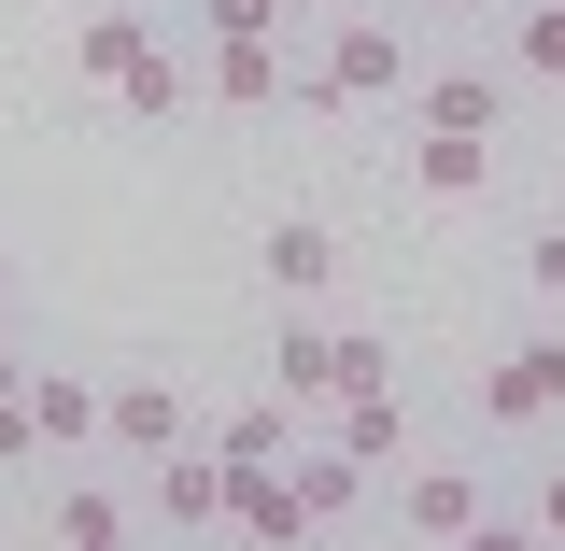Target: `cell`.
I'll list each match as a JSON object with an SVG mask.
<instances>
[{
    "label": "cell",
    "mask_w": 565,
    "mask_h": 551,
    "mask_svg": "<svg viewBox=\"0 0 565 551\" xmlns=\"http://www.w3.org/2000/svg\"><path fill=\"white\" fill-rule=\"evenodd\" d=\"M255 283H269V311H326V297L353 283V226L311 212V199H282L269 226H255Z\"/></svg>",
    "instance_id": "obj_6"
},
{
    "label": "cell",
    "mask_w": 565,
    "mask_h": 551,
    "mask_svg": "<svg viewBox=\"0 0 565 551\" xmlns=\"http://www.w3.org/2000/svg\"><path fill=\"white\" fill-rule=\"evenodd\" d=\"M382 523L411 551H481V538H509V481H494L481 453H411L382 481Z\"/></svg>",
    "instance_id": "obj_2"
},
{
    "label": "cell",
    "mask_w": 565,
    "mask_h": 551,
    "mask_svg": "<svg viewBox=\"0 0 565 551\" xmlns=\"http://www.w3.org/2000/svg\"><path fill=\"white\" fill-rule=\"evenodd\" d=\"M199 438L226 453V467H269V453H297V438H311V411H297L282 382H255V396H226V411H199Z\"/></svg>",
    "instance_id": "obj_12"
},
{
    "label": "cell",
    "mask_w": 565,
    "mask_h": 551,
    "mask_svg": "<svg viewBox=\"0 0 565 551\" xmlns=\"http://www.w3.org/2000/svg\"><path fill=\"white\" fill-rule=\"evenodd\" d=\"M269 382H282L311 424H326L340 396L396 382V326H353V311H282V326H269Z\"/></svg>",
    "instance_id": "obj_3"
},
{
    "label": "cell",
    "mask_w": 565,
    "mask_h": 551,
    "mask_svg": "<svg viewBox=\"0 0 565 551\" xmlns=\"http://www.w3.org/2000/svg\"><path fill=\"white\" fill-rule=\"evenodd\" d=\"M43 453V424H29V396H0V467H29Z\"/></svg>",
    "instance_id": "obj_23"
},
{
    "label": "cell",
    "mask_w": 565,
    "mask_h": 551,
    "mask_svg": "<svg viewBox=\"0 0 565 551\" xmlns=\"http://www.w3.org/2000/svg\"><path fill=\"white\" fill-rule=\"evenodd\" d=\"M424 57H438V29H424L411 0H340L326 29H311V85H297V114H411Z\"/></svg>",
    "instance_id": "obj_1"
},
{
    "label": "cell",
    "mask_w": 565,
    "mask_h": 551,
    "mask_svg": "<svg viewBox=\"0 0 565 551\" xmlns=\"http://www.w3.org/2000/svg\"><path fill=\"white\" fill-rule=\"evenodd\" d=\"M396 141H411V199H438V212L494 184V141L481 128H396Z\"/></svg>",
    "instance_id": "obj_13"
},
{
    "label": "cell",
    "mask_w": 565,
    "mask_h": 551,
    "mask_svg": "<svg viewBox=\"0 0 565 551\" xmlns=\"http://www.w3.org/2000/svg\"><path fill=\"white\" fill-rule=\"evenodd\" d=\"M0 326H14V255H0Z\"/></svg>",
    "instance_id": "obj_25"
},
{
    "label": "cell",
    "mask_w": 565,
    "mask_h": 551,
    "mask_svg": "<svg viewBox=\"0 0 565 551\" xmlns=\"http://www.w3.org/2000/svg\"><path fill=\"white\" fill-rule=\"evenodd\" d=\"M29 424L43 453H99V368H29Z\"/></svg>",
    "instance_id": "obj_15"
},
{
    "label": "cell",
    "mask_w": 565,
    "mask_h": 551,
    "mask_svg": "<svg viewBox=\"0 0 565 551\" xmlns=\"http://www.w3.org/2000/svg\"><path fill=\"white\" fill-rule=\"evenodd\" d=\"M141 57H156V29H141V14H85V43H71V71H85V85H128Z\"/></svg>",
    "instance_id": "obj_20"
},
{
    "label": "cell",
    "mask_w": 565,
    "mask_h": 551,
    "mask_svg": "<svg viewBox=\"0 0 565 551\" xmlns=\"http://www.w3.org/2000/svg\"><path fill=\"white\" fill-rule=\"evenodd\" d=\"M411 128H509V71L494 57H467V43H452V57H424V85H411Z\"/></svg>",
    "instance_id": "obj_10"
},
{
    "label": "cell",
    "mask_w": 565,
    "mask_h": 551,
    "mask_svg": "<svg viewBox=\"0 0 565 551\" xmlns=\"http://www.w3.org/2000/svg\"><path fill=\"white\" fill-rule=\"evenodd\" d=\"M326 438H340V453H367V467L396 481V467H411V382H367V396H340V411H326Z\"/></svg>",
    "instance_id": "obj_14"
},
{
    "label": "cell",
    "mask_w": 565,
    "mask_h": 551,
    "mask_svg": "<svg viewBox=\"0 0 565 551\" xmlns=\"http://www.w3.org/2000/svg\"><path fill=\"white\" fill-rule=\"evenodd\" d=\"M170 29L184 43H269V29H297V0H184Z\"/></svg>",
    "instance_id": "obj_19"
},
{
    "label": "cell",
    "mask_w": 565,
    "mask_h": 551,
    "mask_svg": "<svg viewBox=\"0 0 565 551\" xmlns=\"http://www.w3.org/2000/svg\"><path fill=\"white\" fill-rule=\"evenodd\" d=\"M141 523H156V538H226V453H212V438L156 453V467H141Z\"/></svg>",
    "instance_id": "obj_7"
},
{
    "label": "cell",
    "mask_w": 565,
    "mask_h": 551,
    "mask_svg": "<svg viewBox=\"0 0 565 551\" xmlns=\"http://www.w3.org/2000/svg\"><path fill=\"white\" fill-rule=\"evenodd\" d=\"M297 14H340V0H297Z\"/></svg>",
    "instance_id": "obj_26"
},
{
    "label": "cell",
    "mask_w": 565,
    "mask_h": 551,
    "mask_svg": "<svg viewBox=\"0 0 565 551\" xmlns=\"http://www.w3.org/2000/svg\"><path fill=\"white\" fill-rule=\"evenodd\" d=\"M199 438V382L184 368H99V467H156Z\"/></svg>",
    "instance_id": "obj_5"
},
{
    "label": "cell",
    "mask_w": 565,
    "mask_h": 551,
    "mask_svg": "<svg viewBox=\"0 0 565 551\" xmlns=\"http://www.w3.org/2000/svg\"><path fill=\"white\" fill-rule=\"evenodd\" d=\"M509 71H552L565 85V0H509Z\"/></svg>",
    "instance_id": "obj_21"
},
{
    "label": "cell",
    "mask_w": 565,
    "mask_h": 551,
    "mask_svg": "<svg viewBox=\"0 0 565 551\" xmlns=\"http://www.w3.org/2000/svg\"><path fill=\"white\" fill-rule=\"evenodd\" d=\"M467 411H481L494 438H552V424H565V311L509 326V340L467 368Z\"/></svg>",
    "instance_id": "obj_4"
},
{
    "label": "cell",
    "mask_w": 565,
    "mask_h": 551,
    "mask_svg": "<svg viewBox=\"0 0 565 551\" xmlns=\"http://www.w3.org/2000/svg\"><path fill=\"white\" fill-rule=\"evenodd\" d=\"M184 99H199V57H184V43H170V57H141L128 85H114V114H128V128H170Z\"/></svg>",
    "instance_id": "obj_17"
},
{
    "label": "cell",
    "mask_w": 565,
    "mask_h": 551,
    "mask_svg": "<svg viewBox=\"0 0 565 551\" xmlns=\"http://www.w3.org/2000/svg\"><path fill=\"white\" fill-rule=\"evenodd\" d=\"M282 467H297V509H311V538H340V523H367V509H382V467H367V453H340L326 424H311Z\"/></svg>",
    "instance_id": "obj_9"
},
{
    "label": "cell",
    "mask_w": 565,
    "mask_h": 551,
    "mask_svg": "<svg viewBox=\"0 0 565 551\" xmlns=\"http://www.w3.org/2000/svg\"><path fill=\"white\" fill-rule=\"evenodd\" d=\"M438 43H481V29H509V0H411Z\"/></svg>",
    "instance_id": "obj_22"
},
{
    "label": "cell",
    "mask_w": 565,
    "mask_h": 551,
    "mask_svg": "<svg viewBox=\"0 0 565 551\" xmlns=\"http://www.w3.org/2000/svg\"><path fill=\"white\" fill-rule=\"evenodd\" d=\"M509 283H523L537 311H565V212H523V226H509Z\"/></svg>",
    "instance_id": "obj_18"
},
{
    "label": "cell",
    "mask_w": 565,
    "mask_h": 551,
    "mask_svg": "<svg viewBox=\"0 0 565 551\" xmlns=\"http://www.w3.org/2000/svg\"><path fill=\"white\" fill-rule=\"evenodd\" d=\"M523 523H537V538H565V467H552L537 495H523Z\"/></svg>",
    "instance_id": "obj_24"
},
{
    "label": "cell",
    "mask_w": 565,
    "mask_h": 551,
    "mask_svg": "<svg viewBox=\"0 0 565 551\" xmlns=\"http://www.w3.org/2000/svg\"><path fill=\"white\" fill-rule=\"evenodd\" d=\"M43 538H71V551L156 538V523H141V467H128V481H57V495H43Z\"/></svg>",
    "instance_id": "obj_11"
},
{
    "label": "cell",
    "mask_w": 565,
    "mask_h": 551,
    "mask_svg": "<svg viewBox=\"0 0 565 551\" xmlns=\"http://www.w3.org/2000/svg\"><path fill=\"white\" fill-rule=\"evenodd\" d=\"M226 538H311V509H297V467H226Z\"/></svg>",
    "instance_id": "obj_16"
},
{
    "label": "cell",
    "mask_w": 565,
    "mask_h": 551,
    "mask_svg": "<svg viewBox=\"0 0 565 551\" xmlns=\"http://www.w3.org/2000/svg\"><path fill=\"white\" fill-rule=\"evenodd\" d=\"M297 85H311V57H282V29L269 43H199V99L212 114H282Z\"/></svg>",
    "instance_id": "obj_8"
}]
</instances>
